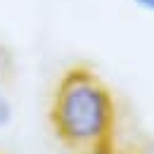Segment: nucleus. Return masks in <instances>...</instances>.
<instances>
[{
    "mask_svg": "<svg viewBox=\"0 0 154 154\" xmlns=\"http://www.w3.org/2000/svg\"><path fill=\"white\" fill-rule=\"evenodd\" d=\"M50 123L69 147H100L114 123V100L109 88L88 66H71L59 78Z\"/></svg>",
    "mask_w": 154,
    "mask_h": 154,
    "instance_id": "obj_1",
    "label": "nucleus"
},
{
    "mask_svg": "<svg viewBox=\"0 0 154 154\" xmlns=\"http://www.w3.org/2000/svg\"><path fill=\"white\" fill-rule=\"evenodd\" d=\"M12 119H14V104L5 90H0V131L7 128L12 123Z\"/></svg>",
    "mask_w": 154,
    "mask_h": 154,
    "instance_id": "obj_2",
    "label": "nucleus"
},
{
    "mask_svg": "<svg viewBox=\"0 0 154 154\" xmlns=\"http://www.w3.org/2000/svg\"><path fill=\"white\" fill-rule=\"evenodd\" d=\"M133 2L145 12H154V0H133Z\"/></svg>",
    "mask_w": 154,
    "mask_h": 154,
    "instance_id": "obj_3",
    "label": "nucleus"
}]
</instances>
